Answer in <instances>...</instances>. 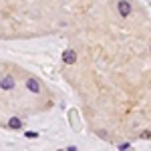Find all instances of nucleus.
<instances>
[{
  "label": "nucleus",
  "instance_id": "obj_2",
  "mask_svg": "<svg viewBox=\"0 0 151 151\" xmlns=\"http://www.w3.org/2000/svg\"><path fill=\"white\" fill-rule=\"evenodd\" d=\"M117 6H119V14H121V16H129V14H131V4H129L127 0L117 2Z\"/></svg>",
  "mask_w": 151,
  "mask_h": 151
},
{
  "label": "nucleus",
  "instance_id": "obj_4",
  "mask_svg": "<svg viewBox=\"0 0 151 151\" xmlns=\"http://www.w3.org/2000/svg\"><path fill=\"white\" fill-rule=\"evenodd\" d=\"M26 89L32 91V93H40V83L36 81V79H28L26 81Z\"/></svg>",
  "mask_w": 151,
  "mask_h": 151
},
{
  "label": "nucleus",
  "instance_id": "obj_6",
  "mask_svg": "<svg viewBox=\"0 0 151 151\" xmlns=\"http://www.w3.org/2000/svg\"><path fill=\"white\" fill-rule=\"evenodd\" d=\"M24 135H26L28 139H36V137H38V133H36V131H26Z\"/></svg>",
  "mask_w": 151,
  "mask_h": 151
},
{
  "label": "nucleus",
  "instance_id": "obj_1",
  "mask_svg": "<svg viewBox=\"0 0 151 151\" xmlns=\"http://www.w3.org/2000/svg\"><path fill=\"white\" fill-rule=\"evenodd\" d=\"M14 85H16V81H14V77H10V75H8V77H4V79L0 81V87H2L4 91H12V89H14Z\"/></svg>",
  "mask_w": 151,
  "mask_h": 151
},
{
  "label": "nucleus",
  "instance_id": "obj_5",
  "mask_svg": "<svg viewBox=\"0 0 151 151\" xmlns=\"http://www.w3.org/2000/svg\"><path fill=\"white\" fill-rule=\"evenodd\" d=\"M8 127H10V129H20V127H22V121H20L18 117H12L10 121H8Z\"/></svg>",
  "mask_w": 151,
  "mask_h": 151
},
{
  "label": "nucleus",
  "instance_id": "obj_3",
  "mask_svg": "<svg viewBox=\"0 0 151 151\" xmlns=\"http://www.w3.org/2000/svg\"><path fill=\"white\" fill-rule=\"evenodd\" d=\"M75 60H77V52H75V50L69 48V50L63 52V63H65V65H73Z\"/></svg>",
  "mask_w": 151,
  "mask_h": 151
},
{
  "label": "nucleus",
  "instance_id": "obj_7",
  "mask_svg": "<svg viewBox=\"0 0 151 151\" xmlns=\"http://www.w3.org/2000/svg\"><path fill=\"white\" fill-rule=\"evenodd\" d=\"M129 147H131V145H129V143H123V145H119V149H121V151H127Z\"/></svg>",
  "mask_w": 151,
  "mask_h": 151
}]
</instances>
